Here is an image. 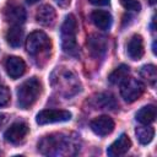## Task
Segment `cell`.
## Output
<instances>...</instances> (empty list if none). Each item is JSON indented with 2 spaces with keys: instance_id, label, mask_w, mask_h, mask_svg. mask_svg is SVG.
Masks as SVG:
<instances>
[{
  "instance_id": "obj_20",
  "label": "cell",
  "mask_w": 157,
  "mask_h": 157,
  "mask_svg": "<svg viewBox=\"0 0 157 157\" xmlns=\"http://www.w3.org/2000/svg\"><path fill=\"white\" fill-rule=\"evenodd\" d=\"M135 134H136L137 140L140 141V144L147 145V144H150V142L152 141V139H153V136H155V129H153L152 126L144 125V126L136 128Z\"/></svg>"
},
{
  "instance_id": "obj_8",
  "label": "cell",
  "mask_w": 157,
  "mask_h": 157,
  "mask_svg": "<svg viewBox=\"0 0 157 157\" xmlns=\"http://www.w3.org/2000/svg\"><path fill=\"white\" fill-rule=\"evenodd\" d=\"M87 48L90 49V53L96 59L104 58L107 50H108V40L102 34H90L87 37Z\"/></svg>"
},
{
  "instance_id": "obj_10",
  "label": "cell",
  "mask_w": 157,
  "mask_h": 157,
  "mask_svg": "<svg viewBox=\"0 0 157 157\" xmlns=\"http://www.w3.org/2000/svg\"><path fill=\"white\" fill-rule=\"evenodd\" d=\"M28 134V125L26 123L18 121L13 123L4 134V137L10 144H20Z\"/></svg>"
},
{
  "instance_id": "obj_4",
  "label": "cell",
  "mask_w": 157,
  "mask_h": 157,
  "mask_svg": "<svg viewBox=\"0 0 157 157\" xmlns=\"http://www.w3.org/2000/svg\"><path fill=\"white\" fill-rule=\"evenodd\" d=\"M50 39L49 37L42 31L32 32L26 39V50L31 55H38L43 52L50 49Z\"/></svg>"
},
{
  "instance_id": "obj_11",
  "label": "cell",
  "mask_w": 157,
  "mask_h": 157,
  "mask_svg": "<svg viewBox=\"0 0 157 157\" xmlns=\"http://www.w3.org/2000/svg\"><path fill=\"white\" fill-rule=\"evenodd\" d=\"M5 69L11 78L21 77L26 71V63L18 56H9L5 61Z\"/></svg>"
},
{
  "instance_id": "obj_24",
  "label": "cell",
  "mask_w": 157,
  "mask_h": 157,
  "mask_svg": "<svg viewBox=\"0 0 157 157\" xmlns=\"http://www.w3.org/2000/svg\"><path fill=\"white\" fill-rule=\"evenodd\" d=\"M90 2L93 5H97V6H104V5L109 4V0H90Z\"/></svg>"
},
{
  "instance_id": "obj_17",
  "label": "cell",
  "mask_w": 157,
  "mask_h": 157,
  "mask_svg": "<svg viewBox=\"0 0 157 157\" xmlns=\"http://www.w3.org/2000/svg\"><path fill=\"white\" fill-rule=\"evenodd\" d=\"M156 107L153 104H148L142 107L137 113H136V120L144 125H148L155 121L156 119Z\"/></svg>"
},
{
  "instance_id": "obj_14",
  "label": "cell",
  "mask_w": 157,
  "mask_h": 157,
  "mask_svg": "<svg viewBox=\"0 0 157 157\" xmlns=\"http://www.w3.org/2000/svg\"><path fill=\"white\" fill-rule=\"evenodd\" d=\"M91 21L93 22V25L97 28H99L102 31H108L112 27L113 18H112V15L108 11H104V10H94L91 13Z\"/></svg>"
},
{
  "instance_id": "obj_19",
  "label": "cell",
  "mask_w": 157,
  "mask_h": 157,
  "mask_svg": "<svg viewBox=\"0 0 157 157\" xmlns=\"http://www.w3.org/2000/svg\"><path fill=\"white\" fill-rule=\"evenodd\" d=\"M94 105L99 109H114L117 108V101L110 93H99L94 98Z\"/></svg>"
},
{
  "instance_id": "obj_13",
  "label": "cell",
  "mask_w": 157,
  "mask_h": 157,
  "mask_svg": "<svg viewBox=\"0 0 157 157\" xmlns=\"http://www.w3.org/2000/svg\"><path fill=\"white\" fill-rule=\"evenodd\" d=\"M126 52L128 55L130 56V59L132 60H140L144 56L145 53V48H144V39L140 34H134L128 44H126Z\"/></svg>"
},
{
  "instance_id": "obj_12",
  "label": "cell",
  "mask_w": 157,
  "mask_h": 157,
  "mask_svg": "<svg viewBox=\"0 0 157 157\" xmlns=\"http://www.w3.org/2000/svg\"><path fill=\"white\" fill-rule=\"evenodd\" d=\"M131 147V141L126 134H121L107 150L108 156L117 157V156H123L125 155Z\"/></svg>"
},
{
  "instance_id": "obj_25",
  "label": "cell",
  "mask_w": 157,
  "mask_h": 157,
  "mask_svg": "<svg viewBox=\"0 0 157 157\" xmlns=\"http://www.w3.org/2000/svg\"><path fill=\"white\" fill-rule=\"evenodd\" d=\"M60 7H63V9H66V7H69V5H70V1L71 0H54Z\"/></svg>"
},
{
  "instance_id": "obj_5",
  "label": "cell",
  "mask_w": 157,
  "mask_h": 157,
  "mask_svg": "<svg viewBox=\"0 0 157 157\" xmlns=\"http://www.w3.org/2000/svg\"><path fill=\"white\" fill-rule=\"evenodd\" d=\"M145 91V85L134 77H128L120 83V94L125 102L131 103L139 99Z\"/></svg>"
},
{
  "instance_id": "obj_9",
  "label": "cell",
  "mask_w": 157,
  "mask_h": 157,
  "mask_svg": "<svg viewBox=\"0 0 157 157\" xmlns=\"http://www.w3.org/2000/svg\"><path fill=\"white\" fill-rule=\"evenodd\" d=\"M90 126H91L92 131L96 135L105 136V135L110 134L114 130L115 124H114V120L110 117H108V115H101V117H97L93 120H91Z\"/></svg>"
},
{
  "instance_id": "obj_15",
  "label": "cell",
  "mask_w": 157,
  "mask_h": 157,
  "mask_svg": "<svg viewBox=\"0 0 157 157\" xmlns=\"http://www.w3.org/2000/svg\"><path fill=\"white\" fill-rule=\"evenodd\" d=\"M56 18V12L50 5H43L36 13V20L43 26H53Z\"/></svg>"
},
{
  "instance_id": "obj_23",
  "label": "cell",
  "mask_w": 157,
  "mask_h": 157,
  "mask_svg": "<svg viewBox=\"0 0 157 157\" xmlns=\"http://www.w3.org/2000/svg\"><path fill=\"white\" fill-rule=\"evenodd\" d=\"M120 4L126 9V10H131V11H140L141 10V5L137 0H119Z\"/></svg>"
},
{
  "instance_id": "obj_26",
  "label": "cell",
  "mask_w": 157,
  "mask_h": 157,
  "mask_svg": "<svg viewBox=\"0 0 157 157\" xmlns=\"http://www.w3.org/2000/svg\"><path fill=\"white\" fill-rule=\"evenodd\" d=\"M6 120H7V115H6V114L0 113V128L6 123Z\"/></svg>"
},
{
  "instance_id": "obj_2",
  "label": "cell",
  "mask_w": 157,
  "mask_h": 157,
  "mask_svg": "<svg viewBox=\"0 0 157 157\" xmlns=\"http://www.w3.org/2000/svg\"><path fill=\"white\" fill-rule=\"evenodd\" d=\"M77 20L72 13H69L60 29V36H61V48L64 53L71 56H78L80 50L78 45L76 42V33H77Z\"/></svg>"
},
{
  "instance_id": "obj_7",
  "label": "cell",
  "mask_w": 157,
  "mask_h": 157,
  "mask_svg": "<svg viewBox=\"0 0 157 157\" xmlns=\"http://www.w3.org/2000/svg\"><path fill=\"white\" fill-rule=\"evenodd\" d=\"M4 18L13 26H20L26 21V11L21 5L11 0L4 7Z\"/></svg>"
},
{
  "instance_id": "obj_3",
  "label": "cell",
  "mask_w": 157,
  "mask_h": 157,
  "mask_svg": "<svg viewBox=\"0 0 157 157\" xmlns=\"http://www.w3.org/2000/svg\"><path fill=\"white\" fill-rule=\"evenodd\" d=\"M42 91L40 81L37 77H31L17 87V104L21 109H28L38 99Z\"/></svg>"
},
{
  "instance_id": "obj_6",
  "label": "cell",
  "mask_w": 157,
  "mask_h": 157,
  "mask_svg": "<svg viewBox=\"0 0 157 157\" xmlns=\"http://www.w3.org/2000/svg\"><path fill=\"white\" fill-rule=\"evenodd\" d=\"M70 119H71V113L64 109H44V110H40L36 117V121L39 125L63 123Z\"/></svg>"
},
{
  "instance_id": "obj_18",
  "label": "cell",
  "mask_w": 157,
  "mask_h": 157,
  "mask_svg": "<svg viewBox=\"0 0 157 157\" xmlns=\"http://www.w3.org/2000/svg\"><path fill=\"white\" fill-rule=\"evenodd\" d=\"M129 72H130L129 66L125 64H121L110 72V75L108 76V80L113 85H120L124 80H126L129 77Z\"/></svg>"
},
{
  "instance_id": "obj_27",
  "label": "cell",
  "mask_w": 157,
  "mask_h": 157,
  "mask_svg": "<svg viewBox=\"0 0 157 157\" xmlns=\"http://www.w3.org/2000/svg\"><path fill=\"white\" fill-rule=\"evenodd\" d=\"M28 4H36V2H38L39 0H26Z\"/></svg>"
},
{
  "instance_id": "obj_16",
  "label": "cell",
  "mask_w": 157,
  "mask_h": 157,
  "mask_svg": "<svg viewBox=\"0 0 157 157\" xmlns=\"http://www.w3.org/2000/svg\"><path fill=\"white\" fill-rule=\"evenodd\" d=\"M5 39L10 47L18 48L23 42V29L20 26L10 27L5 34Z\"/></svg>"
},
{
  "instance_id": "obj_28",
  "label": "cell",
  "mask_w": 157,
  "mask_h": 157,
  "mask_svg": "<svg viewBox=\"0 0 157 157\" xmlns=\"http://www.w3.org/2000/svg\"><path fill=\"white\" fill-rule=\"evenodd\" d=\"M148 1H150V4H151V5H153V4L156 2V0H148Z\"/></svg>"
},
{
  "instance_id": "obj_22",
  "label": "cell",
  "mask_w": 157,
  "mask_h": 157,
  "mask_svg": "<svg viewBox=\"0 0 157 157\" xmlns=\"http://www.w3.org/2000/svg\"><path fill=\"white\" fill-rule=\"evenodd\" d=\"M11 93L6 86H0V107H5L10 103Z\"/></svg>"
},
{
  "instance_id": "obj_1",
  "label": "cell",
  "mask_w": 157,
  "mask_h": 157,
  "mask_svg": "<svg viewBox=\"0 0 157 157\" xmlns=\"http://www.w3.org/2000/svg\"><path fill=\"white\" fill-rule=\"evenodd\" d=\"M71 141L67 136L63 134H53L44 136L38 142V151L43 155L49 156H59V155H67L71 153Z\"/></svg>"
},
{
  "instance_id": "obj_21",
  "label": "cell",
  "mask_w": 157,
  "mask_h": 157,
  "mask_svg": "<svg viewBox=\"0 0 157 157\" xmlns=\"http://www.w3.org/2000/svg\"><path fill=\"white\" fill-rule=\"evenodd\" d=\"M140 75L151 85H155L156 83V80H157V71H156V66L150 64V65H145L141 67L140 70Z\"/></svg>"
}]
</instances>
